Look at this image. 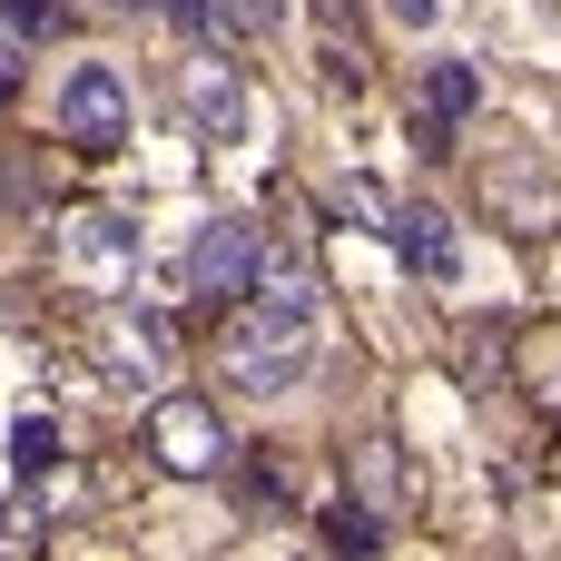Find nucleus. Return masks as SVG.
<instances>
[{
  "label": "nucleus",
  "mask_w": 561,
  "mask_h": 561,
  "mask_svg": "<svg viewBox=\"0 0 561 561\" xmlns=\"http://www.w3.org/2000/svg\"><path fill=\"white\" fill-rule=\"evenodd\" d=\"M316 365V286L286 276V286H247V306L227 316V385L247 404H276L296 394Z\"/></svg>",
  "instance_id": "f257e3e1"
},
{
  "label": "nucleus",
  "mask_w": 561,
  "mask_h": 561,
  "mask_svg": "<svg viewBox=\"0 0 561 561\" xmlns=\"http://www.w3.org/2000/svg\"><path fill=\"white\" fill-rule=\"evenodd\" d=\"M108 365H118V385H138V394H168V325H158V316H138V325H118V345H108Z\"/></svg>",
  "instance_id": "6e6552de"
},
{
  "label": "nucleus",
  "mask_w": 561,
  "mask_h": 561,
  "mask_svg": "<svg viewBox=\"0 0 561 561\" xmlns=\"http://www.w3.org/2000/svg\"><path fill=\"white\" fill-rule=\"evenodd\" d=\"M0 99H20V39H0Z\"/></svg>",
  "instance_id": "dca6fc26"
},
{
  "label": "nucleus",
  "mask_w": 561,
  "mask_h": 561,
  "mask_svg": "<svg viewBox=\"0 0 561 561\" xmlns=\"http://www.w3.org/2000/svg\"><path fill=\"white\" fill-rule=\"evenodd\" d=\"M148 454L168 463V473H217L227 463V434H217V414L197 404V394H158V414H148Z\"/></svg>",
  "instance_id": "7ed1b4c3"
},
{
  "label": "nucleus",
  "mask_w": 561,
  "mask_h": 561,
  "mask_svg": "<svg viewBox=\"0 0 561 561\" xmlns=\"http://www.w3.org/2000/svg\"><path fill=\"white\" fill-rule=\"evenodd\" d=\"M355 483H365V493H375V503H394V493H404V483H394V463H385V454H365V463H355Z\"/></svg>",
  "instance_id": "ddd939ff"
},
{
  "label": "nucleus",
  "mask_w": 561,
  "mask_h": 561,
  "mask_svg": "<svg viewBox=\"0 0 561 561\" xmlns=\"http://www.w3.org/2000/svg\"><path fill=\"white\" fill-rule=\"evenodd\" d=\"M158 10H168L178 30H207V0H158Z\"/></svg>",
  "instance_id": "2eb2a0df"
},
{
  "label": "nucleus",
  "mask_w": 561,
  "mask_h": 561,
  "mask_svg": "<svg viewBox=\"0 0 561 561\" xmlns=\"http://www.w3.org/2000/svg\"><path fill=\"white\" fill-rule=\"evenodd\" d=\"M335 552H385V523L365 513V503H325V523H316Z\"/></svg>",
  "instance_id": "9d476101"
},
{
  "label": "nucleus",
  "mask_w": 561,
  "mask_h": 561,
  "mask_svg": "<svg viewBox=\"0 0 561 561\" xmlns=\"http://www.w3.org/2000/svg\"><path fill=\"white\" fill-rule=\"evenodd\" d=\"M178 99H187V118H197L207 138H247V89H237V69H227L217 49H187Z\"/></svg>",
  "instance_id": "39448f33"
},
{
  "label": "nucleus",
  "mask_w": 561,
  "mask_h": 561,
  "mask_svg": "<svg viewBox=\"0 0 561 561\" xmlns=\"http://www.w3.org/2000/svg\"><path fill=\"white\" fill-rule=\"evenodd\" d=\"M424 99H434L444 118H463V108H483V69H473V59H434V79H424Z\"/></svg>",
  "instance_id": "1a4fd4ad"
},
{
  "label": "nucleus",
  "mask_w": 561,
  "mask_h": 561,
  "mask_svg": "<svg viewBox=\"0 0 561 561\" xmlns=\"http://www.w3.org/2000/svg\"><path fill=\"white\" fill-rule=\"evenodd\" d=\"M108 10H138V0H108Z\"/></svg>",
  "instance_id": "a211bd4d"
},
{
  "label": "nucleus",
  "mask_w": 561,
  "mask_h": 561,
  "mask_svg": "<svg viewBox=\"0 0 561 561\" xmlns=\"http://www.w3.org/2000/svg\"><path fill=\"white\" fill-rule=\"evenodd\" d=\"M256 266H266V227H256V217H217V227L187 247V286H197V296H247Z\"/></svg>",
  "instance_id": "f03ea898"
},
{
  "label": "nucleus",
  "mask_w": 561,
  "mask_h": 561,
  "mask_svg": "<svg viewBox=\"0 0 561 561\" xmlns=\"http://www.w3.org/2000/svg\"><path fill=\"white\" fill-rule=\"evenodd\" d=\"M49 463H59V424H49V414L10 424V473H49Z\"/></svg>",
  "instance_id": "9b49d317"
},
{
  "label": "nucleus",
  "mask_w": 561,
  "mask_h": 561,
  "mask_svg": "<svg viewBox=\"0 0 561 561\" xmlns=\"http://www.w3.org/2000/svg\"><path fill=\"white\" fill-rule=\"evenodd\" d=\"M59 128L79 138V148H118L128 138V89H118V69H69V89H59Z\"/></svg>",
  "instance_id": "20e7f679"
},
{
  "label": "nucleus",
  "mask_w": 561,
  "mask_h": 561,
  "mask_svg": "<svg viewBox=\"0 0 561 561\" xmlns=\"http://www.w3.org/2000/svg\"><path fill=\"white\" fill-rule=\"evenodd\" d=\"M394 20H404V30H424V20H434V0H394Z\"/></svg>",
  "instance_id": "f3484780"
},
{
  "label": "nucleus",
  "mask_w": 561,
  "mask_h": 561,
  "mask_svg": "<svg viewBox=\"0 0 561 561\" xmlns=\"http://www.w3.org/2000/svg\"><path fill=\"white\" fill-rule=\"evenodd\" d=\"M552 414H561V385H552Z\"/></svg>",
  "instance_id": "6ab92c4d"
},
{
  "label": "nucleus",
  "mask_w": 561,
  "mask_h": 561,
  "mask_svg": "<svg viewBox=\"0 0 561 561\" xmlns=\"http://www.w3.org/2000/svg\"><path fill=\"white\" fill-rule=\"evenodd\" d=\"M128 247H138V237H128L118 207H79V217L59 227V256H69L79 276H128Z\"/></svg>",
  "instance_id": "423d86ee"
},
{
  "label": "nucleus",
  "mask_w": 561,
  "mask_h": 561,
  "mask_svg": "<svg viewBox=\"0 0 561 561\" xmlns=\"http://www.w3.org/2000/svg\"><path fill=\"white\" fill-rule=\"evenodd\" d=\"M385 237L404 247V266H414V276H454V227H444V207H394V217H385Z\"/></svg>",
  "instance_id": "0eeeda50"
},
{
  "label": "nucleus",
  "mask_w": 561,
  "mask_h": 561,
  "mask_svg": "<svg viewBox=\"0 0 561 561\" xmlns=\"http://www.w3.org/2000/svg\"><path fill=\"white\" fill-rule=\"evenodd\" d=\"M217 20H227V30H266V20H276V0H217Z\"/></svg>",
  "instance_id": "4468645a"
},
{
  "label": "nucleus",
  "mask_w": 561,
  "mask_h": 561,
  "mask_svg": "<svg viewBox=\"0 0 561 561\" xmlns=\"http://www.w3.org/2000/svg\"><path fill=\"white\" fill-rule=\"evenodd\" d=\"M49 20H59V0H0V30H10V39H39Z\"/></svg>",
  "instance_id": "f8f14e48"
}]
</instances>
